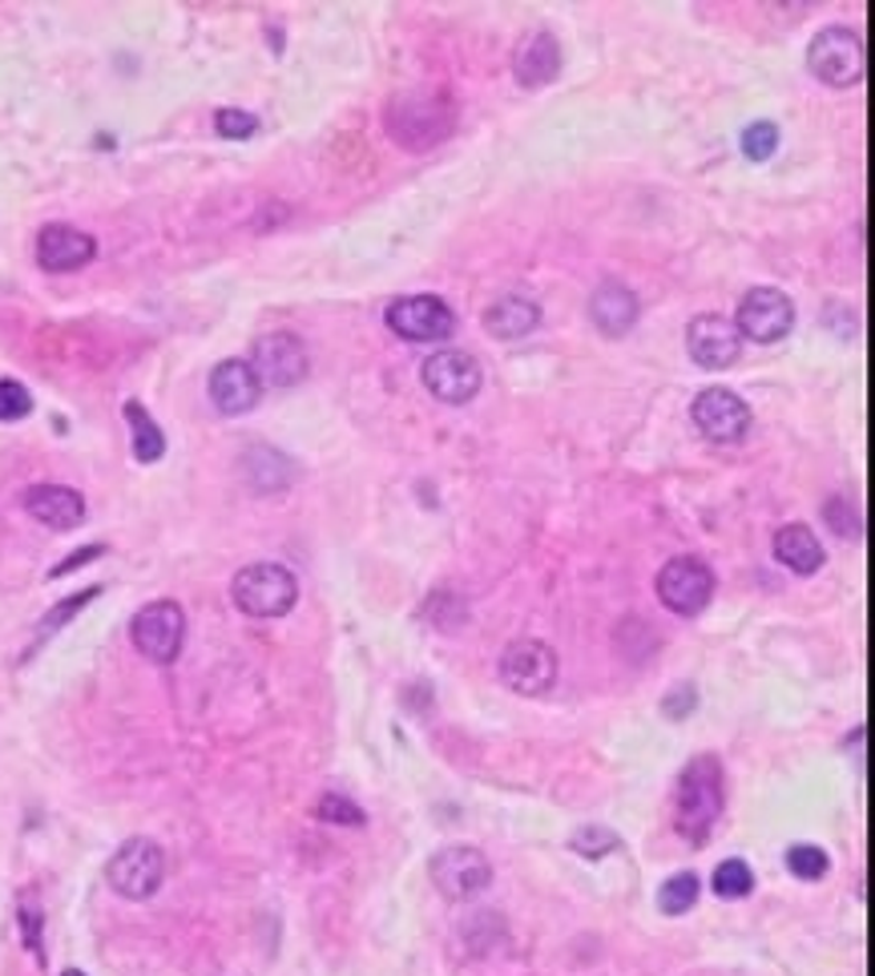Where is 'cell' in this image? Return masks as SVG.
Here are the masks:
<instances>
[{
  "mask_svg": "<svg viewBox=\"0 0 875 976\" xmlns=\"http://www.w3.org/2000/svg\"><path fill=\"white\" fill-rule=\"evenodd\" d=\"M420 380L440 404H468L476 400V391L485 384V371H480V363H476L468 351L444 348L424 359Z\"/></svg>",
  "mask_w": 875,
  "mask_h": 976,
  "instance_id": "4fadbf2b",
  "label": "cell"
},
{
  "mask_svg": "<svg viewBox=\"0 0 875 976\" xmlns=\"http://www.w3.org/2000/svg\"><path fill=\"white\" fill-rule=\"evenodd\" d=\"M658 601L678 618H698L714 597V574L703 557H670L658 574Z\"/></svg>",
  "mask_w": 875,
  "mask_h": 976,
  "instance_id": "52a82bcc",
  "label": "cell"
},
{
  "mask_svg": "<svg viewBox=\"0 0 875 976\" xmlns=\"http://www.w3.org/2000/svg\"><path fill=\"white\" fill-rule=\"evenodd\" d=\"M215 130H218V138L242 141V138H250V133L259 130V118H255V113H247V109L227 106V109H218V113H215Z\"/></svg>",
  "mask_w": 875,
  "mask_h": 976,
  "instance_id": "f1b7e54d",
  "label": "cell"
},
{
  "mask_svg": "<svg viewBox=\"0 0 875 976\" xmlns=\"http://www.w3.org/2000/svg\"><path fill=\"white\" fill-rule=\"evenodd\" d=\"M98 594H101V586H89L86 594H73V597H66V601H61V606H57V609H49V614H44V626H41V638L57 634V629H61L69 618H73L77 609L89 606V601H93V597H98Z\"/></svg>",
  "mask_w": 875,
  "mask_h": 976,
  "instance_id": "4dcf8cb0",
  "label": "cell"
},
{
  "mask_svg": "<svg viewBox=\"0 0 875 976\" xmlns=\"http://www.w3.org/2000/svg\"><path fill=\"white\" fill-rule=\"evenodd\" d=\"M690 420H694V428H698V432L710 440V445H738V440H746V432H750L755 416H750V404H746L738 391L706 388V391H698V396H694Z\"/></svg>",
  "mask_w": 875,
  "mask_h": 976,
  "instance_id": "9c48e42d",
  "label": "cell"
},
{
  "mask_svg": "<svg viewBox=\"0 0 875 976\" xmlns=\"http://www.w3.org/2000/svg\"><path fill=\"white\" fill-rule=\"evenodd\" d=\"M262 396V384L255 376L247 359H222L215 371H210V404H215L222 416H242L250 412Z\"/></svg>",
  "mask_w": 875,
  "mask_h": 976,
  "instance_id": "2e32d148",
  "label": "cell"
},
{
  "mask_svg": "<svg viewBox=\"0 0 875 976\" xmlns=\"http://www.w3.org/2000/svg\"><path fill=\"white\" fill-rule=\"evenodd\" d=\"M698 892H703V884H698L694 872H674V876L662 884L658 904L666 916H686V912L694 908V900H698Z\"/></svg>",
  "mask_w": 875,
  "mask_h": 976,
  "instance_id": "603a6c76",
  "label": "cell"
},
{
  "mask_svg": "<svg viewBox=\"0 0 875 976\" xmlns=\"http://www.w3.org/2000/svg\"><path fill=\"white\" fill-rule=\"evenodd\" d=\"M500 683L525 698L545 695V690L557 683V654H553L549 641H540V638L508 641L505 654H500Z\"/></svg>",
  "mask_w": 875,
  "mask_h": 976,
  "instance_id": "30bf717a",
  "label": "cell"
},
{
  "mask_svg": "<svg viewBox=\"0 0 875 976\" xmlns=\"http://www.w3.org/2000/svg\"><path fill=\"white\" fill-rule=\"evenodd\" d=\"M29 412H33V396H29V388L17 380H0V420L17 424Z\"/></svg>",
  "mask_w": 875,
  "mask_h": 976,
  "instance_id": "83f0119b",
  "label": "cell"
},
{
  "mask_svg": "<svg viewBox=\"0 0 875 976\" xmlns=\"http://www.w3.org/2000/svg\"><path fill=\"white\" fill-rule=\"evenodd\" d=\"M24 512L57 532H69L86 521V497L69 485H33L24 492Z\"/></svg>",
  "mask_w": 875,
  "mask_h": 976,
  "instance_id": "e0dca14e",
  "label": "cell"
},
{
  "mask_svg": "<svg viewBox=\"0 0 875 976\" xmlns=\"http://www.w3.org/2000/svg\"><path fill=\"white\" fill-rule=\"evenodd\" d=\"M513 73L525 89H545L561 73V44L553 33H529L513 53Z\"/></svg>",
  "mask_w": 875,
  "mask_h": 976,
  "instance_id": "d6986e66",
  "label": "cell"
},
{
  "mask_svg": "<svg viewBox=\"0 0 875 976\" xmlns=\"http://www.w3.org/2000/svg\"><path fill=\"white\" fill-rule=\"evenodd\" d=\"M807 69L832 89L859 86L867 73L864 37L855 33V29H847V24H827V29H819L815 41L807 44Z\"/></svg>",
  "mask_w": 875,
  "mask_h": 976,
  "instance_id": "3957f363",
  "label": "cell"
},
{
  "mask_svg": "<svg viewBox=\"0 0 875 976\" xmlns=\"http://www.w3.org/2000/svg\"><path fill=\"white\" fill-rule=\"evenodd\" d=\"M21 924H24V944L41 953V912L37 908H21Z\"/></svg>",
  "mask_w": 875,
  "mask_h": 976,
  "instance_id": "836d02e7",
  "label": "cell"
},
{
  "mask_svg": "<svg viewBox=\"0 0 875 976\" xmlns=\"http://www.w3.org/2000/svg\"><path fill=\"white\" fill-rule=\"evenodd\" d=\"M775 557H778V565H787L791 574H799V577H811L823 569L819 537H815L811 525H799V521L783 525V529L775 532Z\"/></svg>",
  "mask_w": 875,
  "mask_h": 976,
  "instance_id": "ffe728a7",
  "label": "cell"
},
{
  "mask_svg": "<svg viewBox=\"0 0 875 976\" xmlns=\"http://www.w3.org/2000/svg\"><path fill=\"white\" fill-rule=\"evenodd\" d=\"M723 767L714 755H698L682 767L678 775V787H674V827H678V836L686 844H706L718 824V815H723Z\"/></svg>",
  "mask_w": 875,
  "mask_h": 976,
  "instance_id": "6da1fadb",
  "label": "cell"
},
{
  "mask_svg": "<svg viewBox=\"0 0 875 976\" xmlns=\"http://www.w3.org/2000/svg\"><path fill=\"white\" fill-rule=\"evenodd\" d=\"M315 815L324 819V824H344V827H364V807L351 803L347 795L327 791L324 799L315 803Z\"/></svg>",
  "mask_w": 875,
  "mask_h": 976,
  "instance_id": "484cf974",
  "label": "cell"
},
{
  "mask_svg": "<svg viewBox=\"0 0 875 976\" xmlns=\"http://www.w3.org/2000/svg\"><path fill=\"white\" fill-rule=\"evenodd\" d=\"M823 517L832 521V529L839 532V537H859V532H864V525H859V512H855V505L847 497L827 500V505H823Z\"/></svg>",
  "mask_w": 875,
  "mask_h": 976,
  "instance_id": "f546056e",
  "label": "cell"
},
{
  "mask_svg": "<svg viewBox=\"0 0 875 976\" xmlns=\"http://www.w3.org/2000/svg\"><path fill=\"white\" fill-rule=\"evenodd\" d=\"M638 311H642L638 295L629 291L626 282H617V279H606L594 291V299H589V319H594V327L606 339L626 336L629 327L638 323Z\"/></svg>",
  "mask_w": 875,
  "mask_h": 976,
  "instance_id": "ac0fdd59",
  "label": "cell"
},
{
  "mask_svg": "<svg viewBox=\"0 0 875 976\" xmlns=\"http://www.w3.org/2000/svg\"><path fill=\"white\" fill-rule=\"evenodd\" d=\"M93 255H98L93 235L69 227V222H49V227H41V235H37V262L53 275L81 271V267L93 262Z\"/></svg>",
  "mask_w": 875,
  "mask_h": 976,
  "instance_id": "9a60e30c",
  "label": "cell"
},
{
  "mask_svg": "<svg viewBox=\"0 0 875 976\" xmlns=\"http://www.w3.org/2000/svg\"><path fill=\"white\" fill-rule=\"evenodd\" d=\"M126 420H130V432H133V456H138L141 465H153V460H162L166 452V436L162 428L153 424V416L141 408L138 400L126 404Z\"/></svg>",
  "mask_w": 875,
  "mask_h": 976,
  "instance_id": "7402d4cb",
  "label": "cell"
},
{
  "mask_svg": "<svg viewBox=\"0 0 875 976\" xmlns=\"http://www.w3.org/2000/svg\"><path fill=\"white\" fill-rule=\"evenodd\" d=\"M428 872H432L436 892L453 904L476 900V896L493 884V864L485 859V851H476V847L468 844L440 847L432 856V864H428Z\"/></svg>",
  "mask_w": 875,
  "mask_h": 976,
  "instance_id": "8992f818",
  "label": "cell"
},
{
  "mask_svg": "<svg viewBox=\"0 0 875 976\" xmlns=\"http://www.w3.org/2000/svg\"><path fill=\"white\" fill-rule=\"evenodd\" d=\"M787 868L795 879H807V884H815V879L827 876V868H832V859H827V851L815 844H791L787 847Z\"/></svg>",
  "mask_w": 875,
  "mask_h": 976,
  "instance_id": "d4e9b609",
  "label": "cell"
},
{
  "mask_svg": "<svg viewBox=\"0 0 875 976\" xmlns=\"http://www.w3.org/2000/svg\"><path fill=\"white\" fill-rule=\"evenodd\" d=\"M540 327V307L525 295H505L485 311V331L497 339H525Z\"/></svg>",
  "mask_w": 875,
  "mask_h": 976,
  "instance_id": "44dd1931",
  "label": "cell"
},
{
  "mask_svg": "<svg viewBox=\"0 0 875 976\" xmlns=\"http://www.w3.org/2000/svg\"><path fill=\"white\" fill-rule=\"evenodd\" d=\"M686 351L698 368L706 371H723L735 368L738 356H743V336L735 331V323L726 315H694L690 327H686Z\"/></svg>",
  "mask_w": 875,
  "mask_h": 976,
  "instance_id": "5bb4252c",
  "label": "cell"
},
{
  "mask_svg": "<svg viewBox=\"0 0 875 976\" xmlns=\"http://www.w3.org/2000/svg\"><path fill=\"white\" fill-rule=\"evenodd\" d=\"M130 638L138 646L141 658H150L158 666H170L178 663V654H182V641H186V614L178 601H150V606H141L130 621Z\"/></svg>",
  "mask_w": 875,
  "mask_h": 976,
  "instance_id": "5b68a950",
  "label": "cell"
},
{
  "mask_svg": "<svg viewBox=\"0 0 875 976\" xmlns=\"http://www.w3.org/2000/svg\"><path fill=\"white\" fill-rule=\"evenodd\" d=\"M61 976H86V973H81V968H66Z\"/></svg>",
  "mask_w": 875,
  "mask_h": 976,
  "instance_id": "d590c367",
  "label": "cell"
},
{
  "mask_svg": "<svg viewBox=\"0 0 875 976\" xmlns=\"http://www.w3.org/2000/svg\"><path fill=\"white\" fill-rule=\"evenodd\" d=\"M230 597H235V606L247 614V618H282V614H291L295 601H299V581L287 565L279 561H255L247 569H238L235 581H230Z\"/></svg>",
  "mask_w": 875,
  "mask_h": 976,
  "instance_id": "7a4b0ae2",
  "label": "cell"
},
{
  "mask_svg": "<svg viewBox=\"0 0 875 976\" xmlns=\"http://www.w3.org/2000/svg\"><path fill=\"white\" fill-rule=\"evenodd\" d=\"M694 706H698V695H694V686H678V690H674V695L666 698V703H662V710H666L670 718H682L686 710H694Z\"/></svg>",
  "mask_w": 875,
  "mask_h": 976,
  "instance_id": "d6a6232c",
  "label": "cell"
},
{
  "mask_svg": "<svg viewBox=\"0 0 875 976\" xmlns=\"http://www.w3.org/2000/svg\"><path fill=\"white\" fill-rule=\"evenodd\" d=\"M617 847V836L606 831V827H581L577 836H573V851H581V856L597 859V856H609Z\"/></svg>",
  "mask_w": 875,
  "mask_h": 976,
  "instance_id": "1f68e13d",
  "label": "cell"
},
{
  "mask_svg": "<svg viewBox=\"0 0 875 976\" xmlns=\"http://www.w3.org/2000/svg\"><path fill=\"white\" fill-rule=\"evenodd\" d=\"M247 363L255 368L262 388H295L307 380V368H311L304 339L295 331H270V336L255 339Z\"/></svg>",
  "mask_w": 875,
  "mask_h": 976,
  "instance_id": "7c38bea8",
  "label": "cell"
},
{
  "mask_svg": "<svg viewBox=\"0 0 875 976\" xmlns=\"http://www.w3.org/2000/svg\"><path fill=\"white\" fill-rule=\"evenodd\" d=\"M101 554H106V545H89V549H77V554L69 557V561L57 565L53 577H66L69 569H77V565H89V561H93V557H101Z\"/></svg>",
  "mask_w": 875,
  "mask_h": 976,
  "instance_id": "e575fe53",
  "label": "cell"
},
{
  "mask_svg": "<svg viewBox=\"0 0 875 976\" xmlns=\"http://www.w3.org/2000/svg\"><path fill=\"white\" fill-rule=\"evenodd\" d=\"M388 327L408 343H436V339H448L456 331V315L453 307L436 299V295H404V299H391L388 311H384Z\"/></svg>",
  "mask_w": 875,
  "mask_h": 976,
  "instance_id": "8fae6325",
  "label": "cell"
},
{
  "mask_svg": "<svg viewBox=\"0 0 875 976\" xmlns=\"http://www.w3.org/2000/svg\"><path fill=\"white\" fill-rule=\"evenodd\" d=\"M730 323H735V331L743 339L778 343V339H787L791 327H795V303H791L787 291H778V287H750V291L738 299V311Z\"/></svg>",
  "mask_w": 875,
  "mask_h": 976,
  "instance_id": "ba28073f",
  "label": "cell"
},
{
  "mask_svg": "<svg viewBox=\"0 0 875 976\" xmlns=\"http://www.w3.org/2000/svg\"><path fill=\"white\" fill-rule=\"evenodd\" d=\"M109 888L126 896V900H150L153 892L162 888L166 879V856L153 839H126L106 864Z\"/></svg>",
  "mask_w": 875,
  "mask_h": 976,
  "instance_id": "277c9868",
  "label": "cell"
},
{
  "mask_svg": "<svg viewBox=\"0 0 875 976\" xmlns=\"http://www.w3.org/2000/svg\"><path fill=\"white\" fill-rule=\"evenodd\" d=\"M778 150V126L775 121H755L743 130V153L750 162H767L770 153Z\"/></svg>",
  "mask_w": 875,
  "mask_h": 976,
  "instance_id": "4316f807",
  "label": "cell"
},
{
  "mask_svg": "<svg viewBox=\"0 0 875 976\" xmlns=\"http://www.w3.org/2000/svg\"><path fill=\"white\" fill-rule=\"evenodd\" d=\"M714 892H718L723 900H743V896H750V892H755V872H750V864H746V859H726V864H718V868H714Z\"/></svg>",
  "mask_w": 875,
  "mask_h": 976,
  "instance_id": "cb8c5ba5",
  "label": "cell"
}]
</instances>
